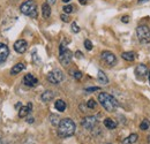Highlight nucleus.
Returning <instances> with one entry per match:
<instances>
[{
  "instance_id": "obj_12",
  "label": "nucleus",
  "mask_w": 150,
  "mask_h": 144,
  "mask_svg": "<svg viewBox=\"0 0 150 144\" xmlns=\"http://www.w3.org/2000/svg\"><path fill=\"white\" fill-rule=\"evenodd\" d=\"M147 72H148V68H147V66L143 65V64L137 65L136 68H135V75L139 76V77H143V76H146V75H147Z\"/></svg>"
},
{
  "instance_id": "obj_20",
  "label": "nucleus",
  "mask_w": 150,
  "mask_h": 144,
  "mask_svg": "<svg viewBox=\"0 0 150 144\" xmlns=\"http://www.w3.org/2000/svg\"><path fill=\"white\" fill-rule=\"evenodd\" d=\"M104 126L106 127L108 129H114V128L117 127V124L113 121L112 119L108 118V119H105V120H104Z\"/></svg>"
},
{
  "instance_id": "obj_19",
  "label": "nucleus",
  "mask_w": 150,
  "mask_h": 144,
  "mask_svg": "<svg viewBox=\"0 0 150 144\" xmlns=\"http://www.w3.org/2000/svg\"><path fill=\"white\" fill-rule=\"evenodd\" d=\"M54 107H56V109L57 111H59V112H64V111L66 109V103H65L64 100L59 99V100H57L56 102Z\"/></svg>"
},
{
  "instance_id": "obj_25",
  "label": "nucleus",
  "mask_w": 150,
  "mask_h": 144,
  "mask_svg": "<svg viewBox=\"0 0 150 144\" xmlns=\"http://www.w3.org/2000/svg\"><path fill=\"white\" fill-rule=\"evenodd\" d=\"M148 128H149L148 121H147V120H143V121L141 122V125H140V129H142V130H147Z\"/></svg>"
},
{
  "instance_id": "obj_18",
  "label": "nucleus",
  "mask_w": 150,
  "mask_h": 144,
  "mask_svg": "<svg viewBox=\"0 0 150 144\" xmlns=\"http://www.w3.org/2000/svg\"><path fill=\"white\" fill-rule=\"evenodd\" d=\"M139 136L136 134H131L128 137H126L124 141H122V144H134L136 141H137Z\"/></svg>"
},
{
  "instance_id": "obj_29",
  "label": "nucleus",
  "mask_w": 150,
  "mask_h": 144,
  "mask_svg": "<svg viewBox=\"0 0 150 144\" xmlns=\"http://www.w3.org/2000/svg\"><path fill=\"white\" fill-rule=\"evenodd\" d=\"M33 59H34V61L36 62V64H39L40 61H39V59L37 58V53H36V51H34V53H33Z\"/></svg>"
},
{
  "instance_id": "obj_10",
  "label": "nucleus",
  "mask_w": 150,
  "mask_h": 144,
  "mask_svg": "<svg viewBox=\"0 0 150 144\" xmlns=\"http://www.w3.org/2000/svg\"><path fill=\"white\" fill-rule=\"evenodd\" d=\"M8 54H9V50H8L7 45L4 43H0V65L7 60Z\"/></svg>"
},
{
  "instance_id": "obj_4",
  "label": "nucleus",
  "mask_w": 150,
  "mask_h": 144,
  "mask_svg": "<svg viewBox=\"0 0 150 144\" xmlns=\"http://www.w3.org/2000/svg\"><path fill=\"white\" fill-rule=\"evenodd\" d=\"M72 58H73L72 52L68 49H66V46L64 44H61L59 47V61L61 62V65L68 66L72 61Z\"/></svg>"
},
{
  "instance_id": "obj_17",
  "label": "nucleus",
  "mask_w": 150,
  "mask_h": 144,
  "mask_svg": "<svg viewBox=\"0 0 150 144\" xmlns=\"http://www.w3.org/2000/svg\"><path fill=\"white\" fill-rule=\"evenodd\" d=\"M42 14H43V18H50V15H51V7H50V5L44 4L42 6Z\"/></svg>"
},
{
  "instance_id": "obj_7",
  "label": "nucleus",
  "mask_w": 150,
  "mask_h": 144,
  "mask_svg": "<svg viewBox=\"0 0 150 144\" xmlns=\"http://www.w3.org/2000/svg\"><path fill=\"white\" fill-rule=\"evenodd\" d=\"M102 60L106 64V65H109V66H114L115 65V62H117V58H115V55L112 53V52H109V51H104V52H102Z\"/></svg>"
},
{
  "instance_id": "obj_9",
  "label": "nucleus",
  "mask_w": 150,
  "mask_h": 144,
  "mask_svg": "<svg viewBox=\"0 0 150 144\" xmlns=\"http://www.w3.org/2000/svg\"><path fill=\"white\" fill-rule=\"evenodd\" d=\"M27 49H28V43L24 39H19L14 44V50L20 54L24 53L27 51Z\"/></svg>"
},
{
  "instance_id": "obj_22",
  "label": "nucleus",
  "mask_w": 150,
  "mask_h": 144,
  "mask_svg": "<svg viewBox=\"0 0 150 144\" xmlns=\"http://www.w3.org/2000/svg\"><path fill=\"white\" fill-rule=\"evenodd\" d=\"M50 122H51L53 126H58L59 122H60V119H59V116L56 115V114H51V115H50Z\"/></svg>"
},
{
  "instance_id": "obj_1",
  "label": "nucleus",
  "mask_w": 150,
  "mask_h": 144,
  "mask_svg": "<svg viewBox=\"0 0 150 144\" xmlns=\"http://www.w3.org/2000/svg\"><path fill=\"white\" fill-rule=\"evenodd\" d=\"M75 124L72 119H62L58 125V135L60 137H69L75 133Z\"/></svg>"
},
{
  "instance_id": "obj_32",
  "label": "nucleus",
  "mask_w": 150,
  "mask_h": 144,
  "mask_svg": "<svg viewBox=\"0 0 150 144\" xmlns=\"http://www.w3.org/2000/svg\"><path fill=\"white\" fill-rule=\"evenodd\" d=\"M75 56L77 59H81V58H83V54H82V52H80V51H76L75 52Z\"/></svg>"
},
{
  "instance_id": "obj_28",
  "label": "nucleus",
  "mask_w": 150,
  "mask_h": 144,
  "mask_svg": "<svg viewBox=\"0 0 150 144\" xmlns=\"http://www.w3.org/2000/svg\"><path fill=\"white\" fill-rule=\"evenodd\" d=\"M60 18H61L64 22H69V20H71L67 14H61V15H60Z\"/></svg>"
},
{
  "instance_id": "obj_27",
  "label": "nucleus",
  "mask_w": 150,
  "mask_h": 144,
  "mask_svg": "<svg viewBox=\"0 0 150 144\" xmlns=\"http://www.w3.org/2000/svg\"><path fill=\"white\" fill-rule=\"evenodd\" d=\"M72 31L75 32V34L80 32V27L77 25V23H76V22H73V23H72Z\"/></svg>"
},
{
  "instance_id": "obj_34",
  "label": "nucleus",
  "mask_w": 150,
  "mask_h": 144,
  "mask_svg": "<svg viewBox=\"0 0 150 144\" xmlns=\"http://www.w3.org/2000/svg\"><path fill=\"white\" fill-rule=\"evenodd\" d=\"M46 4L50 5V6H51V5H54V4H56V0H46Z\"/></svg>"
},
{
  "instance_id": "obj_33",
  "label": "nucleus",
  "mask_w": 150,
  "mask_h": 144,
  "mask_svg": "<svg viewBox=\"0 0 150 144\" xmlns=\"http://www.w3.org/2000/svg\"><path fill=\"white\" fill-rule=\"evenodd\" d=\"M121 21H122L124 23H128V22H129V18H128V16H122V18H121Z\"/></svg>"
},
{
  "instance_id": "obj_31",
  "label": "nucleus",
  "mask_w": 150,
  "mask_h": 144,
  "mask_svg": "<svg viewBox=\"0 0 150 144\" xmlns=\"http://www.w3.org/2000/svg\"><path fill=\"white\" fill-rule=\"evenodd\" d=\"M97 90H99L98 87H93V88H87V89H86L87 92H91V91H97Z\"/></svg>"
},
{
  "instance_id": "obj_16",
  "label": "nucleus",
  "mask_w": 150,
  "mask_h": 144,
  "mask_svg": "<svg viewBox=\"0 0 150 144\" xmlns=\"http://www.w3.org/2000/svg\"><path fill=\"white\" fill-rule=\"evenodd\" d=\"M25 68V66H24V64L23 62H19V64H16L12 69H11V74H13V75H16V74H19L21 73L23 69Z\"/></svg>"
},
{
  "instance_id": "obj_40",
  "label": "nucleus",
  "mask_w": 150,
  "mask_h": 144,
  "mask_svg": "<svg viewBox=\"0 0 150 144\" xmlns=\"http://www.w3.org/2000/svg\"><path fill=\"white\" fill-rule=\"evenodd\" d=\"M0 144H1V140H0Z\"/></svg>"
},
{
  "instance_id": "obj_14",
  "label": "nucleus",
  "mask_w": 150,
  "mask_h": 144,
  "mask_svg": "<svg viewBox=\"0 0 150 144\" xmlns=\"http://www.w3.org/2000/svg\"><path fill=\"white\" fill-rule=\"evenodd\" d=\"M53 98H54V93L50 90L43 92V93H42V96H40V99H42L44 103H49V102H51Z\"/></svg>"
},
{
  "instance_id": "obj_35",
  "label": "nucleus",
  "mask_w": 150,
  "mask_h": 144,
  "mask_svg": "<svg viewBox=\"0 0 150 144\" xmlns=\"http://www.w3.org/2000/svg\"><path fill=\"white\" fill-rule=\"evenodd\" d=\"M79 2L81 5H87V0H79Z\"/></svg>"
},
{
  "instance_id": "obj_2",
  "label": "nucleus",
  "mask_w": 150,
  "mask_h": 144,
  "mask_svg": "<svg viewBox=\"0 0 150 144\" xmlns=\"http://www.w3.org/2000/svg\"><path fill=\"white\" fill-rule=\"evenodd\" d=\"M98 102L100 103V105L105 108L108 112H114L117 107L119 106V103L117 102V99L106 93V92H100L99 96H98Z\"/></svg>"
},
{
  "instance_id": "obj_11",
  "label": "nucleus",
  "mask_w": 150,
  "mask_h": 144,
  "mask_svg": "<svg viewBox=\"0 0 150 144\" xmlns=\"http://www.w3.org/2000/svg\"><path fill=\"white\" fill-rule=\"evenodd\" d=\"M23 82H24V84H25L27 87H35L38 83V80L34 75L27 74V75L24 76V78H23Z\"/></svg>"
},
{
  "instance_id": "obj_5",
  "label": "nucleus",
  "mask_w": 150,
  "mask_h": 144,
  "mask_svg": "<svg viewBox=\"0 0 150 144\" xmlns=\"http://www.w3.org/2000/svg\"><path fill=\"white\" fill-rule=\"evenodd\" d=\"M136 35L141 43H149L150 42V29L147 25H140L136 29Z\"/></svg>"
},
{
  "instance_id": "obj_6",
  "label": "nucleus",
  "mask_w": 150,
  "mask_h": 144,
  "mask_svg": "<svg viewBox=\"0 0 150 144\" xmlns=\"http://www.w3.org/2000/svg\"><path fill=\"white\" fill-rule=\"evenodd\" d=\"M47 80H49V82L52 83V84H59L60 82L64 81V74H62L61 71H59V69L52 71V72L49 73Z\"/></svg>"
},
{
  "instance_id": "obj_36",
  "label": "nucleus",
  "mask_w": 150,
  "mask_h": 144,
  "mask_svg": "<svg viewBox=\"0 0 150 144\" xmlns=\"http://www.w3.org/2000/svg\"><path fill=\"white\" fill-rule=\"evenodd\" d=\"M28 122H29V124H33V122H34V119H33V118H29V119H28Z\"/></svg>"
},
{
  "instance_id": "obj_13",
  "label": "nucleus",
  "mask_w": 150,
  "mask_h": 144,
  "mask_svg": "<svg viewBox=\"0 0 150 144\" xmlns=\"http://www.w3.org/2000/svg\"><path fill=\"white\" fill-rule=\"evenodd\" d=\"M31 108H33V104H31V103H29L27 106H22L19 111V116L20 118H24V116H27V115L30 113Z\"/></svg>"
},
{
  "instance_id": "obj_30",
  "label": "nucleus",
  "mask_w": 150,
  "mask_h": 144,
  "mask_svg": "<svg viewBox=\"0 0 150 144\" xmlns=\"http://www.w3.org/2000/svg\"><path fill=\"white\" fill-rule=\"evenodd\" d=\"M73 76H74L76 80H80V78L82 77V73H81V72H75L74 74H73Z\"/></svg>"
},
{
  "instance_id": "obj_38",
  "label": "nucleus",
  "mask_w": 150,
  "mask_h": 144,
  "mask_svg": "<svg viewBox=\"0 0 150 144\" xmlns=\"http://www.w3.org/2000/svg\"><path fill=\"white\" fill-rule=\"evenodd\" d=\"M62 1H64V2H66V4H67V2H69V1H71V0H62Z\"/></svg>"
},
{
  "instance_id": "obj_39",
  "label": "nucleus",
  "mask_w": 150,
  "mask_h": 144,
  "mask_svg": "<svg viewBox=\"0 0 150 144\" xmlns=\"http://www.w3.org/2000/svg\"><path fill=\"white\" fill-rule=\"evenodd\" d=\"M149 82H150V73H149Z\"/></svg>"
},
{
  "instance_id": "obj_24",
  "label": "nucleus",
  "mask_w": 150,
  "mask_h": 144,
  "mask_svg": "<svg viewBox=\"0 0 150 144\" xmlns=\"http://www.w3.org/2000/svg\"><path fill=\"white\" fill-rule=\"evenodd\" d=\"M84 47H86L88 51L93 50V43H91L89 39H86V40H84Z\"/></svg>"
},
{
  "instance_id": "obj_3",
  "label": "nucleus",
  "mask_w": 150,
  "mask_h": 144,
  "mask_svg": "<svg viewBox=\"0 0 150 144\" xmlns=\"http://www.w3.org/2000/svg\"><path fill=\"white\" fill-rule=\"evenodd\" d=\"M20 11L24 15H28L31 18L37 16V6H36V2L34 0H27L25 2H23L20 7Z\"/></svg>"
},
{
  "instance_id": "obj_26",
  "label": "nucleus",
  "mask_w": 150,
  "mask_h": 144,
  "mask_svg": "<svg viewBox=\"0 0 150 144\" xmlns=\"http://www.w3.org/2000/svg\"><path fill=\"white\" fill-rule=\"evenodd\" d=\"M87 106H88L89 108H95L96 106H97V103L95 102L94 99H90V100L87 102Z\"/></svg>"
},
{
  "instance_id": "obj_8",
  "label": "nucleus",
  "mask_w": 150,
  "mask_h": 144,
  "mask_svg": "<svg viewBox=\"0 0 150 144\" xmlns=\"http://www.w3.org/2000/svg\"><path fill=\"white\" fill-rule=\"evenodd\" d=\"M81 124H82L83 128H86V129H93L97 125V119H96V116H86Z\"/></svg>"
},
{
  "instance_id": "obj_21",
  "label": "nucleus",
  "mask_w": 150,
  "mask_h": 144,
  "mask_svg": "<svg viewBox=\"0 0 150 144\" xmlns=\"http://www.w3.org/2000/svg\"><path fill=\"white\" fill-rule=\"evenodd\" d=\"M121 56L126 61H133L135 59V53L134 52H124V53L121 54Z\"/></svg>"
},
{
  "instance_id": "obj_15",
  "label": "nucleus",
  "mask_w": 150,
  "mask_h": 144,
  "mask_svg": "<svg viewBox=\"0 0 150 144\" xmlns=\"http://www.w3.org/2000/svg\"><path fill=\"white\" fill-rule=\"evenodd\" d=\"M97 78H98V82H99L100 84H103V85H105V84L109 83V78H108L106 74L103 72V71H99V72H98Z\"/></svg>"
},
{
  "instance_id": "obj_37",
  "label": "nucleus",
  "mask_w": 150,
  "mask_h": 144,
  "mask_svg": "<svg viewBox=\"0 0 150 144\" xmlns=\"http://www.w3.org/2000/svg\"><path fill=\"white\" fill-rule=\"evenodd\" d=\"M144 1H148V0H139V4H142V2H144Z\"/></svg>"
},
{
  "instance_id": "obj_23",
  "label": "nucleus",
  "mask_w": 150,
  "mask_h": 144,
  "mask_svg": "<svg viewBox=\"0 0 150 144\" xmlns=\"http://www.w3.org/2000/svg\"><path fill=\"white\" fill-rule=\"evenodd\" d=\"M62 9H64V13H65V14H71V13L74 11V7H73L72 5H66Z\"/></svg>"
}]
</instances>
